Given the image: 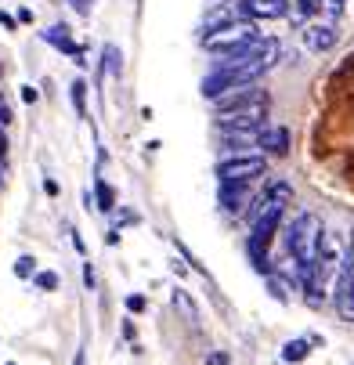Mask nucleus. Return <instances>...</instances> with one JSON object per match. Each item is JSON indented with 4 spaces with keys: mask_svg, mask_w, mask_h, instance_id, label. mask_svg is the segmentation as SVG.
<instances>
[{
    "mask_svg": "<svg viewBox=\"0 0 354 365\" xmlns=\"http://www.w3.org/2000/svg\"><path fill=\"white\" fill-rule=\"evenodd\" d=\"M278 58V43L275 40H253L242 55H231V58H221V66L214 73L202 76V94L210 101H217L221 94L228 91H239V87H253Z\"/></svg>",
    "mask_w": 354,
    "mask_h": 365,
    "instance_id": "1",
    "label": "nucleus"
},
{
    "mask_svg": "<svg viewBox=\"0 0 354 365\" xmlns=\"http://www.w3.org/2000/svg\"><path fill=\"white\" fill-rule=\"evenodd\" d=\"M293 202V188L286 185V181H275L261 199H257V206L249 210V217H253V232H249V257H253V264H257L261 272H268L271 275V268L264 264L268 260V242H271V235L278 232V225H282V217H286V206Z\"/></svg>",
    "mask_w": 354,
    "mask_h": 365,
    "instance_id": "2",
    "label": "nucleus"
},
{
    "mask_svg": "<svg viewBox=\"0 0 354 365\" xmlns=\"http://www.w3.org/2000/svg\"><path fill=\"white\" fill-rule=\"evenodd\" d=\"M214 106H217V127L221 130H253V127H264L271 98L261 87H239V91L221 94Z\"/></svg>",
    "mask_w": 354,
    "mask_h": 365,
    "instance_id": "3",
    "label": "nucleus"
},
{
    "mask_svg": "<svg viewBox=\"0 0 354 365\" xmlns=\"http://www.w3.org/2000/svg\"><path fill=\"white\" fill-rule=\"evenodd\" d=\"M322 221L311 214V210H300L289 225H286V257H293L303 279H311V268H315V257H318V242H322ZM308 289V286H303Z\"/></svg>",
    "mask_w": 354,
    "mask_h": 365,
    "instance_id": "4",
    "label": "nucleus"
},
{
    "mask_svg": "<svg viewBox=\"0 0 354 365\" xmlns=\"http://www.w3.org/2000/svg\"><path fill=\"white\" fill-rule=\"evenodd\" d=\"M253 40H257V29H253L246 19H242V22H231V26H221V29H214V33H202V43H207V51H214V55H221V58L242 55Z\"/></svg>",
    "mask_w": 354,
    "mask_h": 365,
    "instance_id": "5",
    "label": "nucleus"
},
{
    "mask_svg": "<svg viewBox=\"0 0 354 365\" xmlns=\"http://www.w3.org/2000/svg\"><path fill=\"white\" fill-rule=\"evenodd\" d=\"M264 170H268V155L264 152H235V155H224V160L217 163V178L221 181H253Z\"/></svg>",
    "mask_w": 354,
    "mask_h": 365,
    "instance_id": "6",
    "label": "nucleus"
},
{
    "mask_svg": "<svg viewBox=\"0 0 354 365\" xmlns=\"http://www.w3.org/2000/svg\"><path fill=\"white\" fill-rule=\"evenodd\" d=\"M336 40H340V29H336V19H311V22H303V43H308V51H329V47H336Z\"/></svg>",
    "mask_w": 354,
    "mask_h": 365,
    "instance_id": "7",
    "label": "nucleus"
},
{
    "mask_svg": "<svg viewBox=\"0 0 354 365\" xmlns=\"http://www.w3.org/2000/svg\"><path fill=\"white\" fill-rule=\"evenodd\" d=\"M217 199H221V206H224L228 214H246V206H249V199H253L249 181H221Z\"/></svg>",
    "mask_w": 354,
    "mask_h": 365,
    "instance_id": "8",
    "label": "nucleus"
},
{
    "mask_svg": "<svg viewBox=\"0 0 354 365\" xmlns=\"http://www.w3.org/2000/svg\"><path fill=\"white\" fill-rule=\"evenodd\" d=\"M242 8V19H286L289 15V0H239Z\"/></svg>",
    "mask_w": 354,
    "mask_h": 365,
    "instance_id": "9",
    "label": "nucleus"
},
{
    "mask_svg": "<svg viewBox=\"0 0 354 365\" xmlns=\"http://www.w3.org/2000/svg\"><path fill=\"white\" fill-rule=\"evenodd\" d=\"M43 40H47V43H55L58 51H66V55H73L80 66H87V58H83V47L69 40V26H51V29H43Z\"/></svg>",
    "mask_w": 354,
    "mask_h": 365,
    "instance_id": "10",
    "label": "nucleus"
},
{
    "mask_svg": "<svg viewBox=\"0 0 354 365\" xmlns=\"http://www.w3.org/2000/svg\"><path fill=\"white\" fill-rule=\"evenodd\" d=\"M261 148H264V155L271 152V155H286L289 152V130L286 127H264L261 130Z\"/></svg>",
    "mask_w": 354,
    "mask_h": 365,
    "instance_id": "11",
    "label": "nucleus"
},
{
    "mask_svg": "<svg viewBox=\"0 0 354 365\" xmlns=\"http://www.w3.org/2000/svg\"><path fill=\"white\" fill-rule=\"evenodd\" d=\"M101 69H105V76H113V80L123 73V55H120L116 43H105V47H101Z\"/></svg>",
    "mask_w": 354,
    "mask_h": 365,
    "instance_id": "12",
    "label": "nucleus"
},
{
    "mask_svg": "<svg viewBox=\"0 0 354 365\" xmlns=\"http://www.w3.org/2000/svg\"><path fill=\"white\" fill-rule=\"evenodd\" d=\"M308 354H311V340H286V347H282V361H289V365L303 361Z\"/></svg>",
    "mask_w": 354,
    "mask_h": 365,
    "instance_id": "13",
    "label": "nucleus"
},
{
    "mask_svg": "<svg viewBox=\"0 0 354 365\" xmlns=\"http://www.w3.org/2000/svg\"><path fill=\"white\" fill-rule=\"evenodd\" d=\"M94 206H98V210H105V214L116 206V192L101 181V178H94Z\"/></svg>",
    "mask_w": 354,
    "mask_h": 365,
    "instance_id": "14",
    "label": "nucleus"
},
{
    "mask_svg": "<svg viewBox=\"0 0 354 365\" xmlns=\"http://www.w3.org/2000/svg\"><path fill=\"white\" fill-rule=\"evenodd\" d=\"M170 300H174V307L181 311V315H184L188 322H199V307H195V300H192L184 289H174V293H170Z\"/></svg>",
    "mask_w": 354,
    "mask_h": 365,
    "instance_id": "15",
    "label": "nucleus"
},
{
    "mask_svg": "<svg viewBox=\"0 0 354 365\" xmlns=\"http://www.w3.org/2000/svg\"><path fill=\"white\" fill-rule=\"evenodd\" d=\"M69 98H73L76 116H87V80H73L69 83Z\"/></svg>",
    "mask_w": 354,
    "mask_h": 365,
    "instance_id": "16",
    "label": "nucleus"
},
{
    "mask_svg": "<svg viewBox=\"0 0 354 365\" xmlns=\"http://www.w3.org/2000/svg\"><path fill=\"white\" fill-rule=\"evenodd\" d=\"M340 272L354 279V228H350V235H347V246H343V268H340Z\"/></svg>",
    "mask_w": 354,
    "mask_h": 365,
    "instance_id": "17",
    "label": "nucleus"
},
{
    "mask_svg": "<svg viewBox=\"0 0 354 365\" xmlns=\"http://www.w3.org/2000/svg\"><path fill=\"white\" fill-rule=\"evenodd\" d=\"M15 275H19V279H33V275H36V260H33V257H19V260H15Z\"/></svg>",
    "mask_w": 354,
    "mask_h": 365,
    "instance_id": "18",
    "label": "nucleus"
},
{
    "mask_svg": "<svg viewBox=\"0 0 354 365\" xmlns=\"http://www.w3.org/2000/svg\"><path fill=\"white\" fill-rule=\"evenodd\" d=\"M33 282H36V289H47V293L58 289V275H55V272H36Z\"/></svg>",
    "mask_w": 354,
    "mask_h": 365,
    "instance_id": "19",
    "label": "nucleus"
},
{
    "mask_svg": "<svg viewBox=\"0 0 354 365\" xmlns=\"http://www.w3.org/2000/svg\"><path fill=\"white\" fill-rule=\"evenodd\" d=\"M145 307H148V300H145L141 293H130V297H127V311H130V315H141Z\"/></svg>",
    "mask_w": 354,
    "mask_h": 365,
    "instance_id": "20",
    "label": "nucleus"
},
{
    "mask_svg": "<svg viewBox=\"0 0 354 365\" xmlns=\"http://www.w3.org/2000/svg\"><path fill=\"white\" fill-rule=\"evenodd\" d=\"M11 120H15V116H11V106H8L4 98H0V130H4V127H8Z\"/></svg>",
    "mask_w": 354,
    "mask_h": 365,
    "instance_id": "21",
    "label": "nucleus"
},
{
    "mask_svg": "<svg viewBox=\"0 0 354 365\" xmlns=\"http://www.w3.org/2000/svg\"><path fill=\"white\" fill-rule=\"evenodd\" d=\"M207 365H231V358L224 351H214V354H207Z\"/></svg>",
    "mask_w": 354,
    "mask_h": 365,
    "instance_id": "22",
    "label": "nucleus"
},
{
    "mask_svg": "<svg viewBox=\"0 0 354 365\" xmlns=\"http://www.w3.org/2000/svg\"><path fill=\"white\" fill-rule=\"evenodd\" d=\"M76 15H90V0H69Z\"/></svg>",
    "mask_w": 354,
    "mask_h": 365,
    "instance_id": "23",
    "label": "nucleus"
},
{
    "mask_svg": "<svg viewBox=\"0 0 354 365\" xmlns=\"http://www.w3.org/2000/svg\"><path fill=\"white\" fill-rule=\"evenodd\" d=\"M83 286L94 289V268H90V264H83Z\"/></svg>",
    "mask_w": 354,
    "mask_h": 365,
    "instance_id": "24",
    "label": "nucleus"
},
{
    "mask_svg": "<svg viewBox=\"0 0 354 365\" xmlns=\"http://www.w3.org/2000/svg\"><path fill=\"white\" fill-rule=\"evenodd\" d=\"M36 98H40V94H36V87H22V101H29V106H33Z\"/></svg>",
    "mask_w": 354,
    "mask_h": 365,
    "instance_id": "25",
    "label": "nucleus"
},
{
    "mask_svg": "<svg viewBox=\"0 0 354 365\" xmlns=\"http://www.w3.org/2000/svg\"><path fill=\"white\" fill-rule=\"evenodd\" d=\"M0 26H4V29H15V19H11L8 11H0Z\"/></svg>",
    "mask_w": 354,
    "mask_h": 365,
    "instance_id": "26",
    "label": "nucleus"
},
{
    "mask_svg": "<svg viewBox=\"0 0 354 365\" xmlns=\"http://www.w3.org/2000/svg\"><path fill=\"white\" fill-rule=\"evenodd\" d=\"M4 152H8V138H4V130H0V160H4Z\"/></svg>",
    "mask_w": 354,
    "mask_h": 365,
    "instance_id": "27",
    "label": "nucleus"
},
{
    "mask_svg": "<svg viewBox=\"0 0 354 365\" xmlns=\"http://www.w3.org/2000/svg\"><path fill=\"white\" fill-rule=\"evenodd\" d=\"M0 188H4V167H0Z\"/></svg>",
    "mask_w": 354,
    "mask_h": 365,
    "instance_id": "28",
    "label": "nucleus"
},
{
    "mask_svg": "<svg viewBox=\"0 0 354 365\" xmlns=\"http://www.w3.org/2000/svg\"><path fill=\"white\" fill-rule=\"evenodd\" d=\"M8 365H15V361H8Z\"/></svg>",
    "mask_w": 354,
    "mask_h": 365,
    "instance_id": "29",
    "label": "nucleus"
}]
</instances>
